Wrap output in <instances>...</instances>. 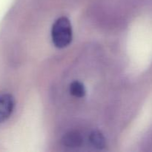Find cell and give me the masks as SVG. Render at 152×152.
<instances>
[{
	"mask_svg": "<svg viewBox=\"0 0 152 152\" xmlns=\"http://www.w3.org/2000/svg\"><path fill=\"white\" fill-rule=\"evenodd\" d=\"M72 26L69 19L65 16L54 22L51 28V39L53 45L58 48H64L72 41Z\"/></svg>",
	"mask_w": 152,
	"mask_h": 152,
	"instance_id": "obj_1",
	"label": "cell"
},
{
	"mask_svg": "<svg viewBox=\"0 0 152 152\" xmlns=\"http://www.w3.org/2000/svg\"><path fill=\"white\" fill-rule=\"evenodd\" d=\"M89 141L92 146L96 149H102L105 146V137L103 134L98 131H94L90 134Z\"/></svg>",
	"mask_w": 152,
	"mask_h": 152,
	"instance_id": "obj_4",
	"label": "cell"
},
{
	"mask_svg": "<svg viewBox=\"0 0 152 152\" xmlns=\"http://www.w3.org/2000/svg\"><path fill=\"white\" fill-rule=\"evenodd\" d=\"M70 93L77 98H82L86 95V91L84 85L80 81H74L70 85Z\"/></svg>",
	"mask_w": 152,
	"mask_h": 152,
	"instance_id": "obj_5",
	"label": "cell"
},
{
	"mask_svg": "<svg viewBox=\"0 0 152 152\" xmlns=\"http://www.w3.org/2000/svg\"><path fill=\"white\" fill-rule=\"evenodd\" d=\"M83 138L77 132H70L66 134L62 139V143L68 148H77L80 147L83 143Z\"/></svg>",
	"mask_w": 152,
	"mask_h": 152,
	"instance_id": "obj_3",
	"label": "cell"
},
{
	"mask_svg": "<svg viewBox=\"0 0 152 152\" xmlns=\"http://www.w3.org/2000/svg\"><path fill=\"white\" fill-rule=\"evenodd\" d=\"M15 108V99L9 94H0V124L10 118Z\"/></svg>",
	"mask_w": 152,
	"mask_h": 152,
	"instance_id": "obj_2",
	"label": "cell"
}]
</instances>
